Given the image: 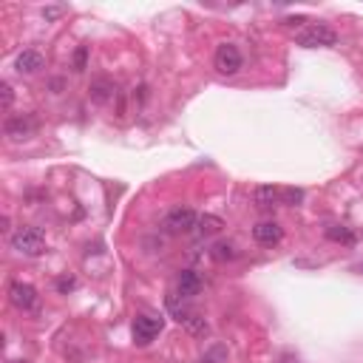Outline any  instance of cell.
Segmentation results:
<instances>
[{
    "label": "cell",
    "mask_w": 363,
    "mask_h": 363,
    "mask_svg": "<svg viewBox=\"0 0 363 363\" xmlns=\"http://www.w3.org/2000/svg\"><path fill=\"white\" fill-rule=\"evenodd\" d=\"M253 238L258 241V245H264V247H272V245H278V241L284 238V230L276 222H261V224L253 227Z\"/></svg>",
    "instance_id": "cell-9"
},
{
    "label": "cell",
    "mask_w": 363,
    "mask_h": 363,
    "mask_svg": "<svg viewBox=\"0 0 363 363\" xmlns=\"http://www.w3.org/2000/svg\"><path fill=\"white\" fill-rule=\"evenodd\" d=\"M165 321L162 318H154V315H139L134 321V341L139 346H148V344H154V338L162 332Z\"/></svg>",
    "instance_id": "cell-7"
},
{
    "label": "cell",
    "mask_w": 363,
    "mask_h": 363,
    "mask_svg": "<svg viewBox=\"0 0 363 363\" xmlns=\"http://www.w3.org/2000/svg\"><path fill=\"white\" fill-rule=\"evenodd\" d=\"M196 224H199V216H196V210H191V207H173V210H168L165 219H162L165 233H173V236L193 233Z\"/></svg>",
    "instance_id": "cell-3"
},
{
    "label": "cell",
    "mask_w": 363,
    "mask_h": 363,
    "mask_svg": "<svg viewBox=\"0 0 363 363\" xmlns=\"http://www.w3.org/2000/svg\"><path fill=\"white\" fill-rule=\"evenodd\" d=\"M185 326L193 332V335H207V329H210V326H207V321H204L202 315H196V312H193V315L185 321Z\"/></svg>",
    "instance_id": "cell-18"
},
{
    "label": "cell",
    "mask_w": 363,
    "mask_h": 363,
    "mask_svg": "<svg viewBox=\"0 0 363 363\" xmlns=\"http://www.w3.org/2000/svg\"><path fill=\"white\" fill-rule=\"evenodd\" d=\"M0 97H3V103H0V105H3V111H9V108H12V103H15V91H12V85H9V82L0 85Z\"/></svg>",
    "instance_id": "cell-22"
},
{
    "label": "cell",
    "mask_w": 363,
    "mask_h": 363,
    "mask_svg": "<svg viewBox=\"0 0 363 363\" xmlns=\"http://www.w3.org/2000/svg\"><path fill=\"white\" fill-rule=\"evenodd\" d=\"M253 199H256V204L258 207H276V204H281V188H276V185H261V188H256V193H253Z\"/></svg>",
    "instance_id": "cell-12"
},
{
    "label": "cell",
    "mask_w": 363,
    "mask_h": 363,
    "mask_svg": "<svg viewBox=\"0 0 363 363\" xmlns=\"http://www.w3.org/2000/svg\"><path fill=\"white\" fill-rule=\"evenodd\" d=\"M66 12H69V6H63V3L46 6V9H43V20H46V23H54V20H60V17H63Z\"/></svg>",
    "instance_id": "cell-20"
},
{
    "label": "cell",
    "mask_w": 363,
    "mask_h": 363,
    "mask_svg": "<svg viewBox=\"0 0 363 363\" xmlns=\"http://www.w3.org/2000/svg\"><path fill=\"white\" fill-rule=\"evenodd\" d=\"M295 43L304 46V48H329V46L338 43V35L332 32L329 26L315 23V26H307L304 32H298V35H295Z\"/></svg>",
    "instance_id": "cell-2"
},
{
    "label": "cell",
    "mask_w": 363,
    "mask_h": 363,
    "mask_svg": "<svg viewBox=\"0 0 363 363\" xmlns=\"http://www.w3.org/2000/svg\"><path fill=\"white\" fill-rule=\"evenodd\" d=\"M15 69H17L20 74H37V71L43 69V54L35 51V48L20 51L17 60H15Z\"/></svg>",
    "instance_id": "cell-10"
},
{
    "label": "cell",
    "mask_w": 363,
    "mask_h": 363,
    "mask_svg": "<svg viewBox=\"0 0 363 363\" xmlns=\"http://www.w3.org/2000/svg\"><path fill=\"white\" fill-rule=\"evenodd\" d=\"M196 363H227V346L224 344H213V346H207Z\"/></svg>",
    "instance_id": "cell-16"
},
{
    "label": "cell",
    "mask_w": 363,
    "mask_h": 363,
    "mask_svg": "<svg viewBox=\"0 0 363 363\" xmlns=\"http://www.w3.org/2000/svg\"><path fill=\"white\" fill-rule=\"evenodd\" d=\"M85 63H88V46H80L74 51V71H85Z\"/></svg>",
    "instance_id": "cell-21"
},
{
    "label": "cell",
    "mask_w": 363,
    "mask_h": 363,
    "mask_svg": "<svg viewBox=\"0 0 363 363\" xmlns=\"http://www.w3.org/2000/svg\"><path fill=\"white\" fill-rule=\"evenodd\" d=\"M304 202V191L298 188H281V204H301Z\"/></svg>",
    "instance_id": "cell-19"
},
{
    "label": "cell",
    "mask_w": 363,
    "mask_h": 363,
    "mask_svg": "<svg viewBox=\"0 0 363 363\" xmlns=\"http://www.w3.org/2000/svg\"><path fill=\"white\" fill-rule=\"evenodd\" d=\"M12 250H17L20 256H40L46 253V236L37 227H20L12 233Z\"/></svg>",
    "instance_id": "cell-1"
},
{
    "label": "cell",
    "mask_w": 363,
    "mask_h": 363,
    "mask_svg": "<svg viewBox=\"0 0 363 363\" xmlns=\"http://www.w3.org/2000/svg\"><path fill=\"white\" fill-rule=\"evenodd\" d=\"M57 290H60V292L74 290V278H60V281H57Z\"/></svg>",
    "instance_id": "cell-23"
},
{
    "label": "cell",
    "mask_w": 363,
    "mask_h": 363,
    "mask_svg": "<svg viewBox=\"0 0 363 363\" xmlns=\"http://www.w3.org/2000/svg\"><path fill=\"white\" fill-rule=\"evenodd\" d=\"M88 94H91V100H94V103L105 105V103H111L116 97V85L111 80H94V82H91V88H88Z\"/></svg>",
    "instance_id": "cell-11"
},
{
    "label": "cell",
    "mask_w": 363,
    "mask_h": 363,
    "mask_svg": "<svg viewBox=\"0 0 363 363\" xmlns=\"http://www.w3.org/2000/svg\"><path fill=\"white\" fill-rule=\"evenodd\" d=\"M202 292V276L196 269H182L179 278H176V295L182 298H193Z\"/></svg>",
    "instance_id": "cell-8"
},
{
    "label": "cell",
    "mask_w": 363,
    "mask_h": 363,
    "mask_svg": "<svg viewBox=\"0 0 363 363\" xmlns=\"http://www.w3.org/2000/svg\"><path fill=\"white\" fill-rule=\"evenodd\" d=\"M222 227H224V222L219 219V216H199V224H196V233L199 236H216V233H222Z\"/></svg>",
    "instance_id": "cell-15"
},
{
    "label": "cell",
    "mask_w": 363,
    "mask_h": 363,
    "mask_svg": "<svg viewBox=\"0 0 363 363\" xmlns=\"http://www.w3.org/2000/svg\"><path fill=\"white\" fill-rule=\"evenodd\" d=\"M165 304H168V312H170V315L179 321V324H185V321L193 315V312L185 307V298H182V295H176V292H170V295L165 298Z\"/></svg>",
    "instance_id": "cell-14"
},
{
    "label": "cell",
    "mask_w": 363,
    "mask_h": 363,
    "mask_svg": "<svg viewBox=\"0 0 363 363\" xmlns=\"http://www.w3.org/2000/svg\"><path fill=\"white\" fill-rule=\"evenodd\" d=\"M326 238L335 241V245L352 247V245H355V230L346 227V224H329V227H326Z\"/></svg>",
    "instance_id": "cell-13"
},
{
    "label": "cell",
    "mask_w": 363,
    "mask_h": 363,
    "mask_svg": "<svg viewBox=\"0 0 363 363\" xmlns=\"http://www.w3.org/2000/svg\"><path fill=\"white\" fill-rule=\"evenodd\" d=\"M210 256H213L216 261H233L238 256V250H236L233 241H216V245L210 247Z\"/></svg>",
    "instance_id": "cell-17"
},
{
    "label": "cell",
    "mask_w": 363,
    "mask_h": 363,
    "mask_svg": "<svg viewBox=\"0 0 363 363\" xmlns=\"http://www.w3.org/2000/svg\"><path fill=\"white\" fill-rule=\"evenodd\" d=\"M9 301H12V307L20 310V312H32L37 307V290L32 284H26V281H12L9 284Z\"/></svg>",
    "instance_id": "cell-6"
},
{
    "label": "cell",
    "mask_w": 363,
    "mask_h": 363,
    "mask_svg": "<svg viewBox=\"0 0 363 363\" xmlns=\"http://www.w3.org/2000/svg\"><path fill=\"white\" fill-rule=\"evenodd\" d=\"M241 51L233 46V43H222L219 48H216V57H213V66H216V71L219 74H227V77H233V74H238L241 71Z\"/></svg>",
    "instance_id": "cell-5"
},
{
    "label": "cell",
    "mask_w": 363,
    "mask_h": 363,
    "mask_svg": "<svg viewBox=\"0 0 363 363\" xmlns=\"http://www.w3.org/2000/svg\"><path fill=\"white\" fill-rule=\"evenodd\" d=\"M6 136L12 142H23V139H32L35 131H37V119L32 114H17V116H9L6 125H3Z\"/></svg>",
    "instance_id": "cell-4"
}]
</instances>
